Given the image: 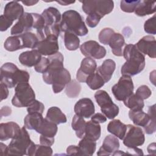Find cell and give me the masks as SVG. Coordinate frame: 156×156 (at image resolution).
<instances>
[{
    "label": "cell",
    "mask_w": 156,
    "mask_h": 156,
    "mask_svg": "<svg viewBox=\"0 0 156 156\" xmlns=\"http://www.w3.org/2000/svg\"><path fill=\"white\" fill-rule=\"evenodd\" d=\"M40 144L51 146L54 143V138H48V137H46L43 135H41L40 137Z\"/></svg>",
    "instance_id": "cell-53"
},
{
    "label": "cell",
    "mask_w": 156,
    "mask_h": 156,
    "mask_svg": "<svg viewBox=\"0 0 156 156\" xmlns=\"http://www.w3.org/2000/svg\"><path fill=\"white\" fill-rule=\"evenodd\" d=\"M123 102L124 105L132 110H143L144 105L143 100L138 98L135 94H132Z\"/></svg>",
    "instance_id": "cell-34"
},
{
    "label": "cell",
    "mask_w": 156,
    "mask_h": 156,
    "mask_svg": "<svg viewBox=\"0 0 156 156\" xmlns=\"http://www.w3.org/2000/svg\"><path fill=\"white\" fill-rule=\"evenodd\" d=\"M102 113L108 119H112L115 118L119 113V107L115 104H113L109 107L105 108H101Z\"/></svg>",
    "instance_id": "cell-43"
},
{
    "label": "cell",
    "mask_w": 156,
    "mask_h": 156,
    "mask_svg": "<svg viewBox=\"0 0 156 156\" xmlns=\"http://www.w3.org/2000/svg\"><path fill=\"white\" fill-rule=\"evenodd\" d=\"M57 2L60 3L61 5H69V4H73L74 3L75 1H73V2H66V1H57Z\"/></svg>",
    "instance_id": "cell-59"
},
{
    "label": "cell",
    "mask_w": 156,
    "mask_h": 156,
    "mask_svg": "<svg viewBox=\"0 0 156 156\" xmlns=\"http://www.w3.org/2000/svg\"><path fill=\"white\" fill-rule=\"evenodd\" d=\"M60 27L61 31L70 32L77 36H85L88 32L80 14L73 10L66 11L62 14Z\"/></svg>",
    "instance_id": "cell-3"
},
{
    "label": "cell",
    "mask_w": 156,
    "mask_h": 156,
    "mask_svg": "<svg viewBox=\"0 0 156 156\" xmlns=\"http://www.w3.org/2000/svg\"><path fill=\"white\" fill-rule=\"evenodd\" d=\"M80 90L81 86L80 83L76 80H73L66 85L65 93L68 97L74 98L79 96Z\"/></svg>",
    "instance_id": "cell-40"
},
{
    "label": "cell",
    "mask_w": 156,
    "mask_h": 156,
    "mask_svg": "<svg viewBox=\"0 0 156 156\" xmlns=\"http://www.w3.org/2000/svg\"><path fill=\"white\" fill-rule=\"evenodd\" d=\"M78 146L83 155H92L96 151V143L95 141L83 137L79 141Z\"/></svg>",
    "instance_id": "cell-32"
},
{
    "label": "cell",
    "mask_w": 156,
    "mask_h": 156,
    "mask_svg": "<svg viewBox=\"0 0 156 156\" xmlns=\"http://www.w3.org/2000/svg\"><path fill=\"white\" fill-rule=\"evenodd\" d=\"M156 2L151 1H140L134 11L139 16H144L155 12Z\"/></svg>",
    "instance_id": "cell-26"
},
{
    "label": "cell",
    "mask_w": 156,
    "mask_h": 156,
    "mask_svg": "<svg viewBox=\"0 0 156 156\" xmlns=\"http://www.w3.org/2000/svg\"><path fill=\"white\" fill-rule=\"evenodd\" d=\"M133 83L130 76L122 75L118 83L112 87V91L116 100L123 101L133 94Z\"/></svg>",
    "instance_id": "cell-8"
},
{
    "label": "cell",
    "mask_w": 156,
    "mask_h": 156,
    "mask_svg": "<svg viewBox=\"0 0 156 156\" xmlns=\"http://www.w3.org/2000/svg\"><path fill=\"white\" fill-rule=\"evenodd\" d=\"M116 63L112 59L105 60L102 64L96 69V71L103 78L105 83L108 82L115 70Z\"/></svg>",
    "instance_id": "cell-21"
},
{
    "label": "cell",
    "mask_w": 156,
    "mask_h": 156,
    "mask_svg": "<svg viewBox=\"0 0 156 156\" xmlns=\"http://www.w3.org/2000/svg\"><path fill=\"white\" fill-rule=\"evenodd\" d=\"M41 58V54L34 49L22 52L19 56V61L24 66L32 67L38 63Z\"/></svg>",
    "instance_id": "cell-19"
},
{
    "label": "cell",
    "mask_w": 156,
    "mask_h": 156,
    "mask_svg": "<svg viewBox=\"0 0 156 156\" xmlns=\"http://www.w3.org/2000/svg\"><path fill=\"white\" fill-rule=\"evenodd\" d=\"M152 94V91L150 88L145 85H141L138 88L136 91L135 94L140 99L144 100L149 98Z\"/></svg>",
    "instance_id": "cell-47"
},
{
    "label": "cell",
    "mask_w": 156,
    "mask_h": 156,
    "mask_svg": "<svg viewBox=\"0 0 156 156\" xmlns=\"http://www.w3.org/2000/svg\"><path fill=\"white\" fill-rule=\"evenodd\" d=\"M7 146L3 144L2 143H1V155H7Z\"/></svg>",
    "instance_id": "cell-57"
},
{
    "label": "cell",
    "mask_w": 156,
    "mask_h": 156,
    "mask_svg": "<svg viewBox=\"0 0 156 156\" xmlns=\"http://www.w3.org/2000/svg\"><path fill=\"white\" fill-rule=\"evenodd\" d=\"M38 1H21L23 4L27 6H31L33 5H35L37 4Z\"/></svg>",
    "instance_id": "cell-58"
},
{
    "label": "cell",
    "mask_w": 156,
    "mask_h": 156,
    "mask_svg": "<svg viewBox=\"0 0 156 156\" xmlns=\"http://www.w3.org/2000/svg\"><path fill=\"white\" fill-rule=\"evenodd\" d=\"M46 118L56 124L65 123L67 121L65 115L57 107H51L48 110Z\"/></svg>",
    "instance_id": "cell-29"
},
{
    "label": "cell",
    "mask_w": 156,
    "mask_h": 156,
    "mask_svg": "<svg viewBox=\"0 0 156 156\" xmlns=\"http://www.w3.org/2000/svg\"><path fill=\"white\" fill-rule=\"evenodd\" d=\"M129 116L135 125L143 127L146 126L150 119L148 114L144 113L142 110H130L129 112Z\"/></svg>",
    "instance_id": "cell-28"
},
{
    "label": "cell",
    "mask_w": 156,
    "mask_h": 156,
    "mask_svg": "<svg viewBox=\"0 0 156 156\" xmlns=\"http://www.w3.org/2000/svg\"><path fill=\"white\" fill-rule=\"evenodd\" d=\"M50 61L48 71L43 74V80L49 85H52L54 93L61 92L71 81L69 72L63 66V56L57 52L48 57Z\"/></svg>",
    "instance_id": "cell-1"
},
{
    "label": "cell",
    "mask_w": 156,
    "mask_h": 156,
    "mask_svg": "<svg viewBox=\"0 0 156 156\" xmlns=\"http://www.w3.org/2000/svg\"><path fill=\"white\" fill-rule=\"evenodd\" d=\"M43 119L42 114L41 113H28L24 119V127L29 130H36L40 127Z\"/></svg>",
    "instance_id": "cell-27"
},
{
    "label": "cell",
    "mask_w": 156,
    "mask_h": 156,
    "mask_svg": "<svg viewBox=\"0 0 156 156\" xmlns=\"http://www.w3.org/2000/svg\"><path fill=\"white\" fill-rule=\"evenodd\" d=\"M27 107V110L28 113H39L42 114L44 110V106L43 104L37 100H34Z\"/></svg>",
    "instance_id": "cell-45"
},
{
    "label": "cell",
    "mask_w": 156,
    "mask_h": 156,
    "mask_svg": "<svg viewBox=\"0 0 156 156\" xmlns=\"http://www.w3.org/2000/svg\"><path fill=\"white\" fill-rule=\"evenodd\" d=\"M64 43L65 47L69 51H75L79 47L80 40L77 35L70 32H64Z\"/></svg>",
    "instance_id": "cell-33"
},
{
    "label": "cell",
    "mask_w": 156,
    "mask_h": 156,
    "mask_svg": "<svg viewBox=\"0 0 156 156\" xmlns=\"http://www.w3.org/2000/svg\"><path fill=\"white\" fill-rule=\"evenodd\" d=\"M76 115L83 118H89L95 111L94 105L89 98H82L79 99L74 105V108Z\"/></svg>",
    "instance_id": "cell-15"
},
{
    "label": "cell",
    "mask_w": 156,
    "mask_h": 156,
    "mask_svg": "<svg viewBox=\"0 0 156 156\" xmlns=\"http://www.w3.org/2000/svg\"><path fill=\"white\" fill-rule=\"evenodd\" d=\"M33 24L34 17L32 13L25 12L12 27L10 33L12 35H18L27 32L33 27Z\"/></svg>",
    "instance_id": "cell-13"
},
{
    "label": "cell",
    "mask_w": 156,
    "mask_h": 156,
    "mask_svg": "<svg viewBox=\"0 0 156 156\" xmlns=\"http://www.w3.org/2000/svg\"><path fill=\"white\" fill-rule=\"evenodd\" d=\"M41 15L44 20L46 27H51L59 24L62 20L60 12L57 9L53 7H50L44 10Z\"/></svg>",
    "instance_id": "cell-20"
},
{
    "label": "cell",
    "mask_w": 156,
    "mask_h": 156,
    "mask_svg": "<svg viewBox=\"0 0 156 156\" xmlns=\"http://www.w3.org/2000/svg\"><path fill=\"white\" fill-rule=\"evenodd\" d=\"M147 151L149 154H155V143H153L150 144L147 147Z\"/></svg>",
    "instance_id": "cell-56"
},
{
    "label": "cell",
    "mask_w": 156,
    "mask_h": 156,
    "mask_svg": "<svg viewBox=\"0 0 156 156\" xmlns=\"http://www.w3.org/2000/svg\"><path fill=\"white\" fill-rule=\"evenodd\" d=\"M140 1H124L122 0L120 2L121 9L127 13L133 12L136 7L137 5L139 4Z\"/></svg>",
    "instance_id": "cell-42"
},
{
    "label": "cell",
    "mask_w": 156,
    "mask_h": 156,
    "mask_svg": "<svg viewBox=\"0 0 156 156\" xmlns=\"http://www.w3.org/2000/svg\"><path fill=\"white\" fill-rule=\"evenodd\" d=\"M124 44V37L119 33L115 32L112 35L108 44L112 48V53L116 56L120 57L122 55V47Z\"/></svg>",
    "instance_id": "cell-23"
},
{
    "label": "cell",
    "mask_w": 156,
    "mask_h": 156,
    "mask_svg": "<svg viewBox=\"0 0 156 156\" xmlns=\"http://www.w3.org/2000/svg\"><path fill=\"white\" fill-rule=\"evenodd\" d=\"M97 69L95 60L90 57L83 58L80 64L79 69L76 74V78L80 82H85L86 80L91 74L94 73Z\"/></svg>",
    "instance_id": "cell-12"
},
{
    "label": "cell",
    "mask_w": 156,
    "mask_h": 156,
    "mask_svg": "<svg viewBox=\"0 0 156 156\" xmlns=\"http://www.w3.org/2000/svg\"><path fill=\"white\" fill-rule=\"evenodd\" d=\"M119 142L118 138L112 135H108L104 140L102 146L97 152L98 155H110L118 150Z\"/></svg>",
    "instance_id": "cell-16"
},
{
    "label": "cell",
    "mask_w": 156,
    "mask_h": 156,
    "mask_svg": "<svg viewBox=\"0 0 156 156\" xmlns=\"http://www.w3.org/2000/svg\"><path fill=\"white\" fill-rule=\"evenodd\" d=\"M82 54L86 57L101 59L106 55V49L97 41L89 40L84 42L80 46Z\"/></svg>",
    "instance_id": "cell-10"
},
{
    "label": "cell",
    "mask_w": 156,
    "mask_h": 156,
    "mask_svg": "<svg viewBox=\"0 0 156 156\" xmlns=\"http://www.w3.org/2000/svg\"><path fill=\"white\" fill-rule=\"evenodd\" d=\"M34 142L30 140L29 134L24 126L21 128L20 133L12 138L7 146V155H27V152Z\"/></svg>",
    "instance_id": "cell-5"
},
{
    "label": "cell",
    "mask_w": 156,
    "mask_h": 156,
    "mask_svg": "<svg viewBox=\"0 0 156 156\" xmlns=\"http://www.w3.org/2000/svg\"><path fill=\"white\" fill-rule=\"evenodd\" d=\"M123 144L130 149L137 147L144 144L145 141L144 133L143 130L131 124L127 126V130L124 137Z\"/></svg>",
    "instance_id": "cell-9"
},
{
    "label": "cell",
    "mask_w": 156,
    "mask_h": 156,
    "mask_svg": "<svg viewBox=\"0 0 156 156\" xmlns=\"http://www.w3.org/2000/svg\"><path fill=\"white\" fill-rule=\"evenodd\" d=\"M34 17L33 28L37 30V35L39 40H43L45 38L44 34V29L45 27V21L41 15L32 13Z\"/></svg>",
    "instance_id": "cell-35"
},
{
    "label": "cell",
    "mask_w": 156,
    "mask_h": 156,
    "mask_svg": "<svg viewBox=\"0 0 156 156\" xmlns=\"http://www.w3.org/2000/svg\"><path fill=\"white\" fill-rule=\"evenodd\" d=\"M49 63L50 61L48 58L42 57L39 63L34 66V69L37 72L44 74L48 71Z\"/></svg>",
    "instance_id": "cell-48"
},
{
    "label": "cell",
    "mask_w": 156,
    "mask_h": 156,
    "mask_svg": "<svg viewBox=\"0 0 156 156\" xmlns=\"http://www.w3.org/2000/svg\"><path fill=\"white\" fill-rule=\"evenodd\" d=\"M4 48L10 52L23 49L22 43L20 35H13L9 37L4 42Z\"/></svg>",
    "instance_id": "cell-36"
},
{
    "label": "cell",
    "mask_w": 156,
    "mask_h": 156,
    "mask_svg": "<svg viewBox=\"0 0 156 156\" xmlns=\"http://www.w3.org/2000/svg\"><path fill=\"white\" fill-rule=\"evenodd\" d=\"M94 98L101 108L107 107L113 104L109 94L104 90L97 91L94 94Z\"/></svg>",
    "instance_id": "cell-38"
},
{
    "label": "cell",
    "mask_w": 156,
    "mask_h": 156,
    "mask_svg": "<svg viewBox=\"0 0 156 156\" xmlns=\"http://www.w3.org/2000/svg\"><path fill=\"white\" fill-rule=\"evenodd\" d=\"M52 154V149L50 146L45 145L35 144L30 156L38 155H51Z\"/></svg>",
    "instance_id": "cell-41"
},
{
    "label": "cell",
    "mask_w": 156,
    "mask_h": 156,
    "mask_svg": "<svg viewBox=\"0 0 156 156\" xmlns=\"http://www.w3.org/2000/svg\"><path fill=\"white\" fill-rule=\"evenodd\" d=\"M57 124L44 118L40 127L36 130L37 132L46 137L54 138L58 130Z\"/></svg>",
    "instance_id": "cell-22"
},
{
    "label": "cell",
    "mask_w": 156,
    "mask_h": 156,
    "mask_svg": "<svg viewBox=\"0 0 156 156\" xmlns=\"http://www.w3.org/2000/svg\"><path fill=\"white\" fill-rule=\"evenodd\" d=\"M57 37L54 35L46 37L43 40H40L35 49L41 55L50 56L58 52V43Z\"/></svg>",
    "instance_id": "cell-11"
},
{
    "label": "cell",
    "mask_w": 156,
    "mask_h": 156,
    "mask_svg": "<svg viewBox=\"0 0 156 156\" xmlns=\"http://www.w3.org/2000/svg\"><path fill=\"white\" fill-rule=\"evenodd\" d=\"M1 83L12 88L21 83H28L30 78L28 72L21 70L13 63L7 62L1 67Z\"/></svg>",
    "instance_id": "cell-4"
},
{
    "label": "cell",
    "mask_w": 156,
    "mask_h": 156,
    "mask_svg": "<svg viewBox=\"0 0 156 156\" xmlns=\"http://www.w3.org/2000/svg\"><path fill=\"white\" fill-rule=\"evenodd\" d=\"M24 13L23 7L18 1H11L5 5L3 15L14 21L19 20Z\"/></svg>",
    "instance_id": "cell-18"
},
{
    "label": "cell",
    "mask_w": 156,
    "mask_h": 156,
    "mask_svg": "<svg viewBox=\"0 0 156 156\" xmlns=\"http://www.w3.org/2000/svg\"><path fill=\"white\" fill-rule=\"evenodd\" d=\"M91 121L97 123H104L107 121L106 116L100 113H96L93 114L91 116Z\"/></svg>",
    "instance_id": "cell-52"
},
{
    "label": "cell",
    "mask_w": 156,
    "mask_h": 156,
    "mask_svg": "<svg viewBox=\"0 0 156 156\" xmlns=\"http://www.w3.org/2000/svg\"><path fill=\"white\" fill-rule=\"evenodd\" d=\"M155 105L150 106L148 110V115L149 116V121L148 123L144 127V130L147 134H152L155 132Z\"/></svg>",
    "instance_id": "cell-39"
},
{
    "label": "cell",
    "mask_w": 156,
    "mask_h": 156,
    "mask_svg": "<svg viewBox=\"0 0 156 156\" xmlns=\"http://www.w3.org/2000/svg\"><path fill=\"white\" fill-rule=\"evenodd\" d=\"M122 55L126 62L122 66V75L133 76L141 73L145 66V57L135 44H127L122 51Z\"/></svg>",
    "instance_id": "cell-2"
},
{
    "label": "cell",
    "mask_w": 156,
    "mask_h": 156,
    "mask_svg": "<svg viewBox=\"0 0 156 156\" xmlns=\"http://www.w3.org/2000/svg\"><path fill=\"white\" fill-rule=\"evenodd\" d=\"M66 152L68 155H83L82 153L78 146L70 145L66 149Z\"/></svg>",
    "instance_id": "cell-51"
},
{
    "label": "cell",
    "mask_w": 156,
    "mask_h": 156,
    "mask_svg": "<svg viewBox=\"0 0 156 156\" xmlns=\"http://www.w3.org/2000/svg\"><path fill=\"white\" fill-rule=\"evenodd\" d=\"M71 126L73 129L76 132V134L78 138H83L85 135L86 122L83 117L75 115L73 118Z\"/></svg>",
    "instance_id": "cell-31"
},
{
    "label": "cell",
    "mask_w": 156,
    "mask_h": 156,
    "mask_svg": "<svg viewBox=\"0 0 156 156\" xmlns=\"http://www.w3.org/2000/svg\"><path fill=\"white\" fill-rule=\"evenodd\" d=\"M21 129L15 122H8L0 124V140H7L16 137L21 132Z\"/></svg>",
    "instance_id": "cell-17"
},
{
    "label": "cell",
    "mask_w": 156,
    "mask_h": 156,
    "mask_svg": "<svg viewBox=\"0 0 156 156\" xmlns=\"http://www.w3.org/2000/svg\"><path fill=\"white\" fill-rule=\"evenodd\" d=\"M107 130L119 139L122 140L127 130V126L119 119H113L108 123Z\"/></svg>",
    "instance_id": "cell-24"
},
{
    "label": "cell",
    "mask_w": 156,
    "mask_h": 156,
    "mask_svg": "<svg viewBox=\"0 0 156 156\" xmlns=\"http://www.w3.org/2000/svg\"><path fill=\"white\" fill-rule=\"evenodd\" d=\"M115 33V31L109 27H106L103 29L99 34L98 38L99 41L105 45L108 44V41L112 37V35Z\"/></svg>",
    "instance_id": "cell-44"
},
{
    "label": "cell",
    "mask_w": 156,
    "mask_h": 156,
    "mask_svg": "<svg viewBox=\"0 0 156 156\" xmlns=\"http://www.w3.org/2000/svg\"><path fill=\"white\" fill-rule=\"evenodd\" d=\"M13 21L8 19L3 15L0 16V30L3 32L7 30L10 26L13 24Z\"/></svg>",
    "instance_id": "cell-50"
},
{
    "label": "cell",
    "mask_w": 156,
    "mask_h": 156,
    "mask_svg": "<svg viewBox=\"0 0 156 156\" xmlns=\"http://www.w3.org/2000/svg\"><path fill=\"white\" fill-rule=\"evenodd\" d=\"M35 100V92L28 83L18 84L15 88V94L12 104L16 107H28Z\"/></svg>",
    "instance_id": "cell-6"
},
{
    "label": "cell",
    "mask_w": 156,
    "mask_h": 156,
    "mask_svg": "<svg viewBox=\"0 0 156 156\" xmlns=\"http://www.w3.org/2000/svg\"><path fill=\"white\" fill-rule=\"evenodd\" d=\"M19 35L21 40L23 49L30 48L34 49L40 41L37 35L30 32H25Z\"/></svg>",
    "instance_id": "cell-30"
},
{
    "label": "cell",
    "mask_w": 156,
    "mask_h": 156,
    "mask_svg": "<svg viewBox=\"0 0 156 156\" xmlns=\"http://www.w3.org/2000/svg\"><path fill=\"white\" fill-rule=\"evenodd\" d=\"M101 18H102L99 15L92 13L88 15V16L86 18L85 21L87 24L90 27H95L99 24Z\"/></svg>",
    "instance_id": "cell-49"
},
{
    "label": "cell",
    "mask_w": 156,
    "mask_h": 156,
    "mask_svg": "<svg viewBox=\"0 0 156 156\" xmlns=\"http://www.w3.org/2000/svg\"><path fill=\"white\" fill-rule=\"evenodd\" d=\"M144 31L149 34L155 35L156 34V27H155V15H154L152 17L146 20L144 24Z\"/></svg>",
    "instance_id": "cell-46"
},
{
    "label": "cell",
    "mask_w": 156,
    "mask_h": 156,
    "mask_svg": "<svg viewBox=\"0 0 156 156\" xmlns=\"http://www.w3.org/2000/svg\"><path fill=\"white\" fill-rule=\"evenodd\" d=\"M101 129L99 123L91 121L86 122L84 136L93 141H97L101 136Z\"/></svg>",
    "instance_id": "cell-25"
},
{
    "label": "cell",
    "mask_w": 156,
    "mask_h": 156,
    "mask_svg": "<svg viewBox=\"0 0 156 156\" xmlns=\"http://www.w3.org/2000/svg\"><path fill=\"white\" fill-rule=\"evenodd\" d=\"M137 49L143 54L149 57L155 58L156 57V41L152 35H146L141 38L135 44Z\"/></svg>",
    "instance_id": "cell-14"
},
{
    "label": "cell",
    "mask_w": 156,
    "mask_h": 156,
    "mask_svg": "<svg viewBox=\"0 0 156 156\" xmlns=\"http://www.w3.org/2000/svg\"><path fill=\"white\" fill-rule=\"evenodd\" d=\"M82 8L87 15L94 13L104 17L112 12L114 8V2L110 0H91L82 1Z\"/></svg>",
    "instance_id": "cell-7"
},
{
    "label": "cell",
    "mask_w": 156,
    "mask_h": 156,
    "mask_svg": "<svg viewBox=\"0 0 156 156\" xmlns=\"http://www.w3.org/2000/svg\"><path fill=\"white\" fill-rule=\"evenodd\" d=\"M1 88V101L7 99L9 95V90L8 87L2 83H1L0 85Z\"/></svg>",
    "instance_id": "cell-54"
},
{
    "label": "cell",
    "mask_w": 156,
    "mask_h": 156,
    "mask_svg": "<svg viewBox=\"0 0 156 156\" xmlns=\"http://www.w3.org/2000/svg\"><path fill=\"white\" fill-rule=\"evenodd\" d=\"M87 85L93 90L99 89L104 86L105 82L101 75L96 71V72L91 74L85 82Z\"/></svg>",
    "instance_id": "cell-37"
},
{
    "label": "cell",
    "mask_w": 156,
    "mask_h": 156,
    "mask_svg": "<svg viewBox=\"0 0 156 156\" xmlns=\"http://www.w3.org/2000/svg\"><path fill=\"white\" fill-rule=\"evenodd\" d=\"M11 112H12V110L9 107H7V106L3 107L1 110V116H9L11 114Z\"/></svg>",
    "instance_id": "cell-55"
}]
</instances>
